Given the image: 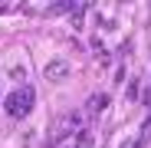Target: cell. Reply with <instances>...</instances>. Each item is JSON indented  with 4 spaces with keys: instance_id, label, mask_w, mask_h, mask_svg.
Listing matches in <instances>:
<instances>
[{
    "instance_id": "obj_1",
    "label": "cell",
    "mask_w": 151,
    "mask_h": 148,
    "mask_svg": "<svg viewBox=\"0 0 151 148\" xmlns=\"http://www.w3.org/2000/svg\"><path fill=\"white\" fill-rule=\"evenodd\" d=\"M30 105H33V89H17V92L7 99V112H10L13 118L27 115V112H30Z\"/></svg>"
}]
</instances>
